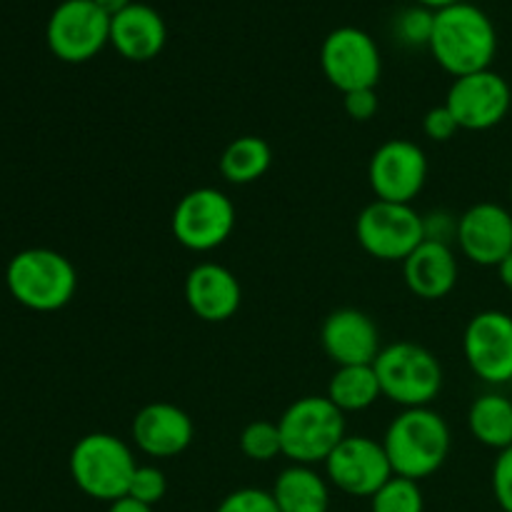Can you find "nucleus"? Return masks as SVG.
<instances>
[{"instance_id":"1","label":"nucleus","mask_w":512,"mask_h":512,"mask_svg":"<svg viewBox=\"0 0 512 512\" xmlns=\"http://www.w3.org/2000/svg\"><path fill=\"white\" fill-rule=\"evenodd\" d=\"M428 48L445 73L463 78L493 65L498 53V30L483 8L460 0L435 10L433 38Z\"/></svg>"},{"instance_id":"2","label":"nucleus","mask_w":512,"mask_h":512,"mask_svg":"<svg viewBox=\"0 0 512 512\" xmlns=\"http://www.w3.org/2000/svg\"><path fill=\"white\" fill-rule=\"evenodd\" d=\"M393 473L425 480L438 473L450 455V428L433 408H408L395 415L383 435Z\"/></svg>"},{"instance_id":"3","label":"nucleus","mask_w":512,"mask_h":512,"mask_svg":"<svg viewBox=\"0 0 512 512\" xmlns=\"http://www.w3.org/2000/svg\"><path fill=\"white\" fill-rule=\"evenodd\" d=\"M5 285L23 308L33 313H55L73 300L78 290V270L58 250L28 248L10 258Z\"/></svg>"},{"instance_id":"4","label":"nucleus","mask_w":512,"mask_h":512,"mask_svg":"<svg viewBox=\"0 0 512 512\" xmlns=\"http://www.w3.org/2000/svg\"><path fill=\"white\" fill-rule=\"evenodd\" d=\"M283 458L295 465H320L343 443L345 413L325 395H305L290 403L278 418Z\"/></svg>"},{"instance_id":"5","label":"nucleus","mask_w":512,"mask_h":512,"mask_svg":"<svg viewBox=\"0 0 512 512\" xmlns=\"http://www.w3.org/2000/svg\"><path fill=\"white\" fill-rule=\"evenodd\" d=\"M68 468L80 493L110 505L128 495L138 463L133 450L120 438L110 433H88L70 450Z\"/></svg>"},{"instance_id":"6","label":"nucleus","mask_w":512,"mask_h":512,"mask_svg":"<svg viewBox=\"0 0 512 512\" xmlns=\"http://www.w3.org/2000/svg\"><path fill=\"white\" fill-rule=\"evenodd\" d=\"M380 393L390 403L408 408H430L443 390V368L428 348L410 340L385 345L373 363Z\"/></svg>"},{"instance_id":"7","label":"nucleus","mask_w":512,"mask_h":512,"mask_svg":"<svg viewBox=\"0 0 512 512\" xmlns=\"http://www.w3.org/2000/svg\"><path fill=\"white\" fill-rule=\"evenodd\" d=\"M360 248L383 263H403L425 240L423 215L413 205L378 200L365 205L355 220Z\"/></svg>"},{"instance_id":"8","label":"nucleus","mask_w":512,"mask_h":512,"mask_svg":"<svg viewBox=\"0 0 512 512\" xmlns=\"http://www.w3.org/2000/svg\"><path fill=\"white\" fill-rule=\"evenodd\" d=\"M320 68L328 83L345 95L378 88L383 58L373 35L355 25H340L330 30L320 45Z\"/></svg>"},{"instance_id":"9","label":"nucleus","mask_w":512,"mask_h":512,"mask_svg":"<svg viewBox=\"0 0 512 512\" xmlns=\"http://www.w3.org/2000/svg\"><path fill=\"white\" fill-rule=\"evenodd\" d=\"M45 40L63 63H88L110 43V15L95 0H63L50 13Z\"/></svg>"},{"instance_id":"10","label":"nucleus","mask_w":512,"mask_h":512,"mask_svg":"<svg viewBox=\"0 0 512 512\" xmlns=\"http://www.w3.org/2000/svg\"><path fill=\"white\" fill-rule=\"evenodd\" d=\"M173 238L193 253L220 248L235 230V205L223 190L195 188L178 200L170 218Z\"/></svg>"},{"instance_id":"11","label":"nucleus","mask_w":512,"mask_h":512,"mask_svg":"<svg viewBox=\"0 0 512 512\" xmlns=\"http://www.w3.org/2000/svg\"><path fill=\"white\" fill-rule=\"evenodd\" d=\"M323 465L328 483L353 498L370 500L395 475L383 440L368 435H345Z\"/></svg>"},{"instance_id":"12","label":"nucleus","mask_w":512,"mask_h":512,"mask_svg":"<svg viewBox=\"0 0 512 512\" xmlns=\"http://www.w3.org/2000/svg\"><path fill=\"white\" fill-rule=\"evenodd\" d=\"M368 183L378 200L413 205L428 183V155L413 140H385L370 155Z\"/></svg>"},{"instance_id":"13","label":"nucleus","mask_w":512,"mask_h":512,"mask_svg":"<svg viewBox=\"0 0 512 512\" xmlns=\"http://www.w3.org/2000/svg\"><path fill=\"white\" fill-rule=\"evenodd\" d=\"M463 355L483 383H512V315L503 310L473 315L465 325Z\"/></svg>"},{"instance_id":"14","label":"nucleus","mask_w":512,"mask_h":512,"mask_svg":"<svg viewBox=\"0 0 512 512\" xmlns=\"http://www.w3.org/2000/svg\"><path fill=\"white\" fill-rule=\"evenodd\" d=\"M445 105L458 120L460 130H490L503 123L510 113L512 90L508 80L495 70L455 78Z\"/></svg>"},{"instance_id":"15","label":"nucleus","mask_w":512,"mask_h":512,"mask_svg":"<svg viewBox=\"0 0 512 512\" xmlns=\"http://www.w3.org/2000/svg\"><path fill=\"white\" fill-rule=\"evenodd\" d=\"M460 253L475 265L498 268L512 253V213L498 203H475L458 218Z\"/></svg>"},{"instance_id":"16","label":"nucleus","mask_w":512,"mask_h":512,"mask_svg":"<svg viewBox=\"0 0 512 512\" xmlns=\"http://www.w3.org/2000/svg\"><path fill=\"white\" fill-rule=\"evenodd\" d=\"M130 438L140 453L150 458H178L190 448L195 425L183 408L173 403H150L135 413Z\"/></svg>"},{"instance_id":"17","label":"nucleus","mask_w":512,"mask_h":512,"mask_svg":"<svg viewBox=\"0 0 512 512\" xmlns=\"http://www.w3.org/2000/svg\"><path fill=\"white\" fill-rule=\"evenodd\" d=\"M320 345L335 365H373L380 345V330L368 313L358 308H340L325 318Z\"/></svg>"},{"instance_id":"18","label":"nucleus","mask_w":512,"mask_h":512,"mask_svg":"<svg viewBox=\"0 0 512 512\" xmlns=\"http://www.w3.org/2000/svg\"><path fill=\"white\" fill-rule=\"evenodd\" d=\"M185 303L203 323H225L238 313L243 288L230 268L220 263H198L185 278Z\"/></svg>"},{"instance_id":"19","label":"nucleus","mask_w":512,"mask_h":512,"mask_svg":"<svg viewBox=\"0 0 512 512\" xmlns=\"http://www.w3.org/2000/svg\"><path fill=\"white\" fill-rule=\"evenodd\" d=\"M168 40L163 15L148 3H130L110 18V45L130 63L158 58Z\"/></svg>"},{"instance_id":"20","label":"nucleus","mask_w":512,"mask_h":512,"mask_svg":"<svg viewBox=\"0 0 512 512\" xmlns=\"http://www.w3.org/2000/svg\"><path fill=\"white\" fill-rule=\"evenodd\" d=\"M458 258L448 243L423 240L403 260V278L410 293L420 300H443L458 285Z\"/></svg>"},{"instance_id":"21","label":"nucleus","mask_w":512,"mask_h":512,"mask_svg":"<svg viewBox=\"0 0 512 512\" xmlns=\"http://www.w3.org/2000/svg\"><path fill=\"white\" fill-rule=\"evenodd\" d=\"M273 498L280 512H328L330 483L313 465L290 463L273 483Z\"/></svg>"},{"instance_id":"22","label":"nucleus","mask_w":512,"mask_h":512,"mask_svg":"<svg viewBox=\"0 0 512 512\" xmlns=\"http://www.w3.org/2000/svg\"><path fill=\"white\" fill-rule=\"evenodd\" d=\"M325 398H328L340 413H363V410L373 408V405L383 398L375 368L373 365H340V368L330 375Z\"/></svg>"},{"instance_id":"23","label":"nucleus","mask_w":512,"mask_h":512,"mask_svg":"<svg viewBox=\"0 0 512 512\" xmlns=\"http://www.w3.org/2000/svg\"><path fill=\"white\" fill-rule=\"evenodd\" d=\"M470 435L480 445L505 450L512 445V400L508 395L485 393L473 400L468 410Z\"/></svg>"},{"instance_id":"24","label":"nucleus","mask_w":512,"mask_h":512,"mask_svg":"<svg viewBox=\"0 0 512 512\" xmlns=\"http://www.w3.org/2000/svg\"><path fill=\"white\" fill-rule=\"evenodd\" d=\"M273 165V150L258 135H240L225 145L218 160L220 175L233 185L258 183Z\"/></svg>"},{"instance_id":"25","label":"nucleus","mask_w":512,"mask_h":512,"mask_svg":"<svg viewBox=\"0 0 512 512\" xmlns=\"http://www.w3.org/2000/svg\"><path fill=\"white\" fill-rule=\"evenodd\" d=\"M370 512H425V498L420 483L393 475L370 498Z\"/></svg>"},{"instance_id":"26","label":"nucleus","mask_w":512,"mask_h":512,"mask_svg":"<svg viewBox=\"0 0 512 512\" xmlns=\"http://www.w3.org/2000/svg\"><path fill=\"white\" fill-rule=\"evenodd\" d=\"M240 450L253 463H270L283 455V440H280L278 423L273 420H253L240 433Z\"/></svg>"},{"instance_id":"27","label":"nucleus","mask_w":512,"mask_h":512,"mask_svg":"<svg viewBox=\"0 0 512 512\" xmlns=\"http://www.w3.org/2000/svg\"><path fill=\"white\" fill-rule=\"evenodd\" d=\"M433 25H435V10L423 8V5H410L395 15L393 33L408 48H428L430 38H433Z\"/></svg>"},{"instance_id":"28","label":"nucleus","mask_w":512,"mask_h":512,"mask_svg":"<svg viewBox=\"0 0 512 512\" xmlns=\"http://www.w3.org/2000/svg\"><path fill=\"white\" fill-rule=\"evenodd\" d=\"M165 493H168V478H165L163 470L155 468V465H138L135 468L128 488V498L155 508L165 498Z\"/></svg>"},{"instance_id":"29","label":"nucleus","mask_w":512,"mask_h":512,"mask_svg":"<svg viewBox=\"0 0 512 512\" xmlns=\"http://www.w3.org/2000/svg\"><path fill=\"white\" fill-rule=\"evenodd\" d=\"M215 512H280L270 490L238 488L225 495Z\"/></svg>"},{"instance_id":"30","label":"nucleus","mask_w":512,"mask_h":512,"mask_svg":"<svg viewBox=\"0 0 512 512\" xmlns=\"http://www.w3.org/2000/svg\"><path fill=\"white\" fill-rule=\"evenodd\" d=\"M493 495L503 512H512V445L500 450L493 465Z\"/></svg>"},{"instance_id":"31","label":"nucleus","mask_w":512,"mask_h":512,"mask_svg":"<svg viewBox=\"0 0 512 512\" xmlns=\"http://www.w3.org/2000/svg\"><path fill=\"white\" fill-rule=\"evenodd\" d=\"M458 130V120H455V115L450 113V108L445 103L435 105V108H430L428 113H425L423 133L428 135L430 140H435V143H448V140H453L455 135H458Z\"/></svg>"},{"instance_id":"32","label":"nucleus","mask_w":512,"mask_h":512,"mask_svg":"<svg viewBox=\"0 0 512 512\" xmlns=\"http://www.w3.org/2000/svg\"><path fill=\"white\" fill-rule=\"evenodd\" d=\"M343 108H345V113H348L350 120H355V123H368V120H373L380 110L378 93H375V88L345 93Z\"/></svg>"},{"instance_id":"33","label":"nucleus","mask_w":512,"mask_h":512,"mask_svg":"<svg viewBox=\"0 0 512 512\" xmlns=\"http://www.w3.org/2000/svg\"><path fill=\"white\" fill-rule=\"evenodd\" d=\"M425 240H438V243H448L458 235V218L448 210H433V213L423 215Z\"/></svg>"},{"instance_id":"34","label":"nucleus","mask_w":512,"mask_h":512,"mask_svg":"<svg viewBox=\"0 0 512 512\" xmlns=\"http://www.w3.org/2000/svg\"><path fill=\"white\" fill-rule=\"evenodd\" d=\"M108 512H153V508H150V505L138 503V500H133V498H128V495H125V498L110 503Z\"/></svg>"},{"instance_id":"35","label":"nucleus","mask_w":512,"mask_h":512,"mask_svg":"<svg viewBox=\"0 0 512 512\" xmlns=\"http://www.w3.org/2000/svg\"><path fill=\"white\" fill-rule=\"evenodd\" d=\"M95 3H98L100 8H103L105 13H108L110 18H113V15H118L120 10L128 8V5L133 3V0H95Z\"/></svg>"},{"instance_id":"36","label":"nucleus","mask_w":512,"mask_h":512,"mask_svg":"<svg viewBox=\"0 0 512 512\" xmlns=\"http://www.w3.org/2000/svg\"><path fill=\"white\" fill-rule=\"evenodd\" d=\"M498 278H500V283H503L505 288L512 293V253L498 265Z\"/></svg>"},{"instance_id":"37","label":"nucleus","mask_w":512,"mask_h":512,"mask_svg":"<svg viewBox=\"0 0 512 512\" xmlns=\"http://www.w3.org/2000/svg\"><path fill=\"white\" fill-rule=\"evenodd\" d=\"M415 3L423 5V8H430V10H443V8H448V5L460 3V0H415Z\"/></svg>"},{"instance_id":"38","label":"nucleus","mask_w":512,"mask_h":512,"mask_svg":"<svg viewBox=\"0 0 512 512\" xmlns=\"http://www.w3.org/2000/svg\"><path fill=\"white\" fill-rule=\"evenodd\" d=\"M510 200H512V183H510Z\"/></svg>"}]
</instances>
